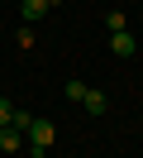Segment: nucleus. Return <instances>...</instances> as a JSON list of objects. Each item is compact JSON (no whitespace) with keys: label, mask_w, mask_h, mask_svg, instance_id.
Instances as JSON below:
<instances>
[{"label":"nucleus","mask_w":143,"mask_h":158,"mask_svg":"<svg viewBox=\"0 0 143 158\" xmlns=\"http://www.w3.org/2000/svg\"><path fill=\"white\" fill-rule=\"evenodd\" d=\"M53 139H57V125H53V120H34V125L24 129V144L34 148L38 158H43L48 148H53Z\"/></svg>","instance_id":"obj_1"},{"label":"nucleus","mask_w":143,"mask_h":158,"mask_svg":"<svg viewBox=\"0 0 143 158\" xmlns=\"http://www.w3.org/2000/svg\"><path fill=\"white\" fill-rule=\"evenodd\" d=\"M110 48H114V58H133V53H138V43H133L129 29H119V34H110Z\"/></svg>","instance_id":"obj_2"},{"label":"nucleus","mask_w":143,"mask_h":158,"mask_svg":"<svg viewBox=\"0 0 143 158\" xmlns=\"http://www.w3.org/2000/svg\"><path fill=\"white\" fill-rule=\"evenodd\" d=\"M0 148H5V153H19V148H24V129L5 125V129H0Z\"/></svg>","instance_id":"obj_3"},{"label":"nucleus","mask_w":143,"mask_h":158,"mask_svg":"<svg viewBox=\"0 0 143 158\" xmlns=\"http://www.w3.org/2000/svg\"><path fill=\"white\" fill-rule=\"evenodd\" d=\"M48 10H53L48 0H24V10H19V15H24V24H34V19H43Z\"/></svg>","instance_id":"obj_4"},{"label":"nucleus","mask_w":143,"mask_h":158,"mask_svg":"<svg viewBox=\"0 0 143 158\" xmlns=\"http://www.w3.org/2000/svg\"><path fill=\"white\" fill-rule=\"evenodd\" d=\"M81 106L91 110V115H105V106H110V101H105V91H91V86H86V96H81Z\"/></svg>","instance_id":"obj_5"},{"label":"nucleus","mask_w":143,"mask_h":158,"mask_svg":"<svg viewBox=\"0 0 143 158\" xmlns=\"http://www.w3.org/2000/svg\"><path fill=\"white\" fill-rule=\"evenodd\" d=\"M105 29H110V34H119V29H129V19H124L119 10H110V15H105Z\"/></svg>","instance_id":"obj_6"},{"label":"nucleus","mask_w":143,"mask_h":158,"mask_svg":"<svg viewBox=\"0 0 143 158\" xmlns=\"http://www.w3.org/2000/svg\"><path fill=\"white\" fill-rule=\"evenodd\" d=\"M81 96H86V81L72 77V81H67V101H76V106H81Z\"/></svg>","instance_id":"obj_7"},{"label":"nucleus","mask_w":143,"mask_h":158,"mask_svg":"<svg viewBox=\"0 0 143 158\" xmlns=\"http://www.w3.org/2000/svg\"><path fill=\"white\" fill-rule=\"evenodd\" d=\"M14 43H19V48H34V24H24V29L14 34Z\"/></svg>","instance_id":"obj_8"},{"label":"nucleus","mask_w":143,"mask_h":158,"mask_svg":"<svg viewBox=\"0 0 143 158\" xmlns=\"http://www.w3.org/2000/svg\"><path fill=\"white\" fill-rule=\"evenodd\" d=\"M10 120H14V106H10V101H5V96H0V129H5V125H10Z\"/></svg>","instance_id":"obj_9"},{"label":"nucleus","mask_w":143,"mask_h":158,"mask_svg":"<svg viewBox=\"0 0 143 158\" xmlns=\"http://www.w3.org/2000/svg\"><path fill=\"white\" fill-rule=\"evenodd\" d=\"M10 125H14V129H29V125H34V115H29V110H14V120H10Z\"/></svg>","instance_id":"obj_10"},{"label":"nucleus","mask_w":143,"mask_h":158,"mask_svg":"<svg viewBox=\"0 0 143 158\" xmlns=\"http://www.w3.org/2000/svg\"><path fill=\"white\" fill-rule=\"evenodd\" d=\"M48 5H62V0H48Z\"/></svg>","instance_id":"obj_11"}]
</instances>
